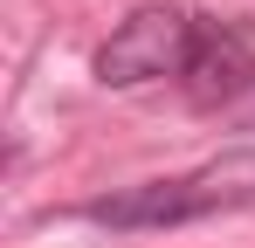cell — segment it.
<instances>
[{"mask_svg":"<svg viewBox=\"0 0 255 248\" xmlns=\"http://www.w3.org/2000/svg\"><path fill=\"white\" fill-rule=\"evenodd\" d=\"M249 200H255V152H228V159H207L200 172L97 193V200H83V221L118 228V235H152V228H186V221H207V214H228Z\"/></svg>","mask_w":255,"mask_h":248,"instance_id":"6da1fadb","label":"cell"},{"mask_svg":"<svg viewBox=\"0 0 255 248\" xmlns=\"http://www.w3.org/2000/svg\"><path fill=\"white\" fill-rule=\"evenodd\" d=\"M193 41H200L193 14H179V7H138L131 21H118V35L97 48V83L104 90H138V83H159V76H186Z\"/></svg>","mask_w":255,"mask_h":248,"instance_id":"7a4b0ae2","label":"cell"},{"mask_svg":"<svg viewBox=\"0 0 255 248\" xmlns=\"http://www.w3.org/2000/svg\"><path fill=\"white\" fill-rule=\"evenodd\" d=\"M186 104L193 111H228L255 90V48L235 28L221 21H200V41H193V62H186Z\"/></svg>","mask_w":255,"mask_h":248,"instance_id":"3957f363","label":"cell"}]
</instances>
